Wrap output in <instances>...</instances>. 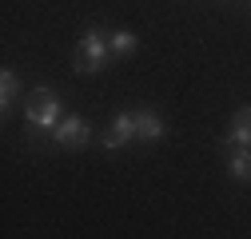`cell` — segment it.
<instances>
[{
    "instance_id": "6da1fadb",
    "label": "cell",
    "mask_w": 251,
    "mask_h": 239,
    "mask_svg": "<svg viewBox=\"0 0 251 239\" xmlns=\"http://www.w3.org/2000/svg\"><path fill=\"white\" fill-rule=\"evenodd\" d=\"M64 100H60L48 84H36L32 88V100L24 104V124H28V140H40V136H52L64 120Z\"/></svg>"
},
{
    "instance_id": "7a4b0ae2",
    "label": "cell",
    "mask_w": 251,
    "mask_h": 239,
    "mask_svg": "<svg viewBox=\"0 0 251 239\" xmlns=\"http://www.w3.org/2000/svg\"><path fill=\"white\" fill-rule=\"evenodd\" d=\"M112 36L104 32V28H84V36L76 40V48H72V72L76 76H96V72H104L108 64H112Z\"/></svg>"
},
{
    "instance_id": "3957f363",
    "label": "cell",
    "mask_w": 251,
    "mask_h": 239,
    "mask_svg": "<svg viewBox=\"0 0 251 239\" xmlns=\"http://www.w3.org/2000/svg\"><path fill=\"white\" fill-rule=\"evenodd\" d=\"M92 140V124L80 116V112H68L64 120H60V128L52 132V143L56 147H84Z\"/></svg>"
},
{
    "instance_id": "277c9868",
    "label": "cell",
    "mask_w": 251,
    "mask_h": 239,
    "mask_svg": "<svg viewBox=\"0 0 251 239\" xmlns=\"http://www.w3.org/2000/svg\"><path fill=\"white\" fill-rule=\"evenodd\" d=\"M104 152H124L128 143H136V112H116L112 116V128L100 136Z\"/></svg>"
},
{
    "instance_id": "5b68a950",
    "label": "cell",
    "mask_w": 251,
    "mask_h": 239,
    "mask_svg": "<svg viewBox=\"0 0 251 239\" xmlns=\"http://www.w3.org/2000/svg\"><path fill=\"white\" fill-rule=\"evenodd\" d=\"M168 136V124L155 108H136V140L140 143H160Z\"/></svg>"
},
{
    "instance_id": "8992f818",
    "label": "cell",
    "mask_w": 251,
    "mask_h": 239,
    "mask_svg": "<svg viewBox=\"0 0 251 239\" xmlns=\"http://www.w3.org/2000/svg\"><path fill=\"white\" fill-rule=\"evenodd\" d=\"M224 147H243V152H251V104L235 108L231 128L224 132Z\"/></svg>"
},
{
    "instance_id": "52a82bcc",
    "label": "cell",
    "mask_w": 251,
    "mask_h": 239,
    "mask_svg": "<svg viewBox=\"0 0 251 239\" xmlns=\"http://www.w3.org/2000/svg\"><path fill=\"white\" fill-rule=\"evenodd\" d=\"M227 175L235 179V184H247L251 188V152L231 147V152H227Z\"/></svg>"
},
{
    "instance_id": "ba28073f",
    "label": "cell",
    "mask_w": 251,
    "mask_h": 239,
    "mask_svg": "<svg viewBox=\"0 0 251 239\" xmlns=\"http://www.w3.org/2000/svg\"><path fill=\"white\" fill-rule=\"evenodd\" d=\"M16 96H20V76H16V68H4L0 72V112H12V104H16Z\"/></svg>"
},
{
    "instance_id": "9c48e42d",
    "label": "cell",
    "mask_w": 251,
    "mask_h": 239,
    "mask_svg": "<svg viewBox=\"0 0 251 239\" xmlns=\"http://www.w3.org/2000/svg\"><path fill=\"white\" fill-rule=\"evenodd\" d=\"M136 48H140V36H136V32H128V28H116V32H112V56H116V60L132 56Z\"/></svg>"
}]
</instances>
